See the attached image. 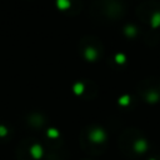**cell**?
Wrapping results in <instances>:
<instances>
[{
  "mask_svg": "<svg viewBox=\"0 0 160 160\" xmlns=\"http://www.w3.org/2000/svg\"><path fill=\"white\" fill-rule=\"evenodd\" d=\"M10 136H12V133H10L9 126L0 124V143L6 141Z\"/></svg>",
  "mask_w": 160,
  "mask_h": 160,
  "instance_id": "6da1fadb",
  "label": "cell"
}]
</instances>
